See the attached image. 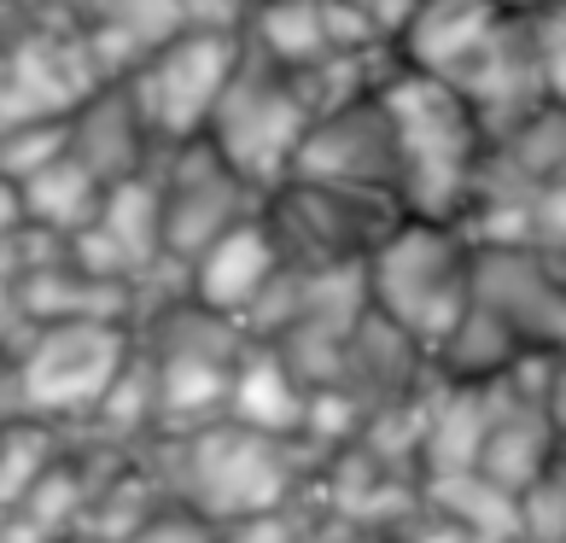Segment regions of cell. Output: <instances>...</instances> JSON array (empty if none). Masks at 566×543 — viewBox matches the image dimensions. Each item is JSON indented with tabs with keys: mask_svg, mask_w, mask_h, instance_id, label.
Wrapping results in <instances>:
<instances>
[{
	"mask_svg": "<svg viewBox=\"0 0 566 543\" xmlns=\"http://www.w3.org/2000/svg\"><path fill=\"white\" fill-rule=\"evenodd\" d=\"M135 450L164 479L170 503L199 514L205 526H234V520L298 503L322 468L298 438H269L240 421H211L199 432H153Z\"/></svg>",
	"mask_w": 566,
	"mask_h": 543,
	"instance_id": "6da1fadb",
	"label": "cell"
},
{
	"mask_svg": "<svg viewBox=\"0 0 566 543\" xmlns=\"http://www.w3.org/2000/svg\"><path fill=\"white\" fill-rule=\"evenodd\" d=\"M391 129V158H397V199L403 217L421 222H461L473 205L479 158H485V129L461 88L438 82L427 71L397 65L374 88Z\"/></svg>",
	"mask_w": 566,
	"mask_h": 543,
	"instance_id": "7a4b0ae2",
	"label": "cell"
},
{
	"mask_svg": "<svg viewBox=\"0 0 566 543\" xmlns=\"http://www.w3.org/2000/svg\"><path fill=\"white\" fill-rule=\"evenodd\" d=\"M363 269H368V304L403 327L427 357L473 310V246L455 222L403 217L368 252Z\"/></svg>",
	"mask_w": 566,
	"mask_h": 543,
	"instance_id": "3957f363",
	"label": "cell"
},
{
	"mask_svg": "<svg viewBox=\"0 0 566 543\" xmlns=\"http://www.w3.org/2000/svg\"><path fill=\"white\" fill-rule=\"evenodd\" d=\"M140 351L153 357L158 380V432H199L228 415L234 357L245 345V327L205 310L193 299H176L135 322Z\"/></svg>",
	"mask_w": 566,
	"mask_h": 543,
	"instance_id": "277c9868",
	"label": "cell"
},
{
	"mask_svg": "<svg viewBox=\"0 0 566 543\" xmlns=\"http://www.w3.org/2000/svg\"><path fill=\"white\" fill-rule=\"evenodd\" d=\"M304 135H310V112L298 100L292 71H281L275 59H263L245 41L234 76H228L211 123H205V140H211L217 153L269 199L292 181V164H298V153H304Z\"/></svg>",
	"mask_w": 566,
	"mask_h": 543,
	"instance_id": "5b68a950",
	"label": "cell"
},
{
	"mask_svg": "<svg viewBox=\"0 0 566 543\" xmlns=\"http://www.w3.org/2000/svg\"><path fill=\"white\" fill-rule=\"evenodd\" d=\"M240 53H245V30L187 24L123 76V88H129L146 135L158 146V158L170 153V146H187V140L205 135V123H211L228 76L240 65Z\"/></svg>",
	"mask_w": 566,
	"mask_h": 543,
	"instance_id": "8992f818",
	"label": "cell"
},
{
	"mask_svg": "<svg viewBox=\"0 0 566 543\" xmlns=\"http://www.w3.org/2000/svg\"><path fill=\"white\" fill-rule=\"evenodd\" d=\"M135 357L129 322H48L18 345L24 415L53 427H82Z\"/></svg>",
	"mask_w": 566,
	"mask_h": 543,
	"instance_id": "52a82bcc",
	"label": "cell"
},
{
	"mask_svg": "<svg viewBox=\"0 0 566 543\" xmlns=\"http://www.w3.org/2000/svg\"><path fill=\"white\" fill-rule=\"evenodd\" d=\"M263 217L292 269H333V263H363L403 222V199L391 187L286 181L281 194L263 199Z\"/></svg>",
	"mask_w": 566,
	"mask_h": 543,
	"instance_id": "ba28073f",
	"label": "cell"
},
{
	"mask_svg": "<svg viewBox=\"0 0 566 543\" xmlns=\"http://www.w3.org/2000/svg\"><path fill=\"white\" fill-rule=\"evenodd\" d=\"M153 170L164 187V252L176 263H193L217 234L263 211V194L205 135L187 146H170Z\"/></svg>",
	"mask_w": 566,
	"mask_h": 543,
	"instance_id": "9c48e42d",
	"label": "cell"
},
{
	"mask_svg": "<svg viewBox=\"0 0 566 543\" xmlns=\"http://www.w3.org/2000/svg\"><path fill=\"white\" fill-rule=\"evenodd\" d=\"M281 269H286V252H281L269 217L258 211V217L234 222L228 234H217L193 263H187V299L217 310L228 322H245L263 292L281 281Z\"/></svg>",
	"mask_w": 566,
	"mask_h": 543,
	"instance_id": "30bf717a",
	"label": "cell"
},
{
	"mask_svg": "<svg viewBox=\"0 0 566 543\" xmlns=\"http://www.w3.org/2000/svg\"><path fill=\"white\" fill-rule=\"evenodd\" d=\"M473 299L491 304L526 351L566 357V286L537 252H473Z\"/></svg>",
	"mask_w": 566,
	"mask_h": 543,
	"instance_id": "8fae6325",
	"label": "cell"
},
{
	"mask_svg": "<svg viewBox=\"0 0 566 543\" xmlns=\"http://www.w3.org/2000/svg\"><path fill=\"white\" fill-rule=\"evenodd\" d=\"M292 181H333V187H391L397 194V158L380 100H356V106L310 123L304 153L292 164Z\"/></svg>",
	"mask_w": 566,
	"mask_h": 543,
	"instance_id": "7c38bea8",
	"label": "cell"
},
{
	"mask_svg": "<svg viewBox=\"0 0 566 543\" xmlns=\"http://www.w3.org/2000/svg\"><path fill=\"white\" fill-rule=\"evenodd\" d=\"M502 24H509V12L496 0H415L409 24L397 30V59L455 88L485 59Z\"/></svg>",
	"mask_w": 566,
	"mask_h": 543,
	"instance_id": "4fadbf2b",
	"label": "cell"
},
{
	"mask_svg": "<svg viewBox=\"0 0 566 543\" xmlns=\"http://www.w3.org/2000/svg\"><path fill=\"white\" fill-rule=\"evenodd\" d=\"M455 88H461V100L473 106L479 129H485V146L502 140V135H514L537 106H549L526 18H509V24L496 30V41L485 48V59H479V65L461 76Z\"/></svg>",
	"mask_w": 566,
	"mask_h": 543,
	"instance_id": "5bb4252c",
	"label": "cell"
},
{
	"mask_svg": "<svg viewBox=\"0 0 566 543\" xmlns=\"http://www.w3.org/2000/svg\"><path fill=\"white\" fill-rule=\"evenodd\" d=\"M59 7L82 30L106 82H123L153 48H164L176 30H187L181 0H59Z\"/></svg>",
	"mask_w": 566,
	"mask_h": 543,
	"instance_id": "9a60e30c",
	"label": "cell"
},
{
	"mask_svg": "<svg viewBox=\"0 0 566 543\" xmlns=\"http://www.w3.org/2000/svg\"><path fill=\"white\" fill-rule=\"evenodd\" d=\"M438 380L432 357L409 340L397 322H386L380 310L368 304V316L350 327L345 340V368H339V386L350 398H363V409H386V404H403L415 391H427Z\"/></svg>",
	"mask_w": 566,
	"mask_h": 543,
	"instance_id": "2e32d148",
	"label": "cell"
},
{
	"mask_svg": "<svg viewBox=\"0 0 566 543\" xmlns=\"http://www.w3.org/2000/svg\"><path fill=\"white\" fill-rule=\"evenodd\" d=\"M304 409H310V386H304V374L286 363V351L275 340H251L245 333L222 421H240V427L269 432V438H298Z\"/></svg>",
	"mask_w": 566,
	"mask_h": 543,
	"instance_id": "e0dca14e",
	"label": "cell"
},
{
	"mask_svg": "<svg viewBox=\"0 0 566 543\" xmlns=\"http://www.w3.org/2000/svg\"><path fill=\"white\" fill-rule=\"evenodd\" d=\"M71 153L106 187L129 181V176L158 164V146H153V135H146V123H140L123 82H99V88L71 112Z\"/></svg>",
	"mask_w": 566,
	"mask_h": 543,
	"instance_id": "ac0fdd59",
	"label": "cell"
},
{
	"mask_svg": "<svg viewBox=\"0 0 566 543\" xmlns=\"http://www.w3.org/2000/svg\"><path fill=\"white\" fill-rule=\"evenodd\" d=\"M491 386L432 380L427 391V432H421V479L432 473H473L491 432Z\"/></svg>",
	"mask_w": 566,
	"mask_h": 543,
	"instance_id": "d6986e66",
	"label": "cell"
},
{
	"mask_svg": "<svg viewBox=\"0 0 566 543\" xmlns=\"http://www.w3.org/2000/svg\"><path fill=\"white\" fill-rule=\"evenodd\" d=\"M94 228L117 246V258L129 263V275L140 286L164 258H170V252H164V187H158V170H140L129 181H112L106 199H99Z\"/></svg>",
	"mask_w": 566,
	"mask_h": 543,
	"instance_id": "ffe728a7",
	"label": "cell"
},
{
	"mask_svg": "<svg viewBox=\"0 0 566 543\" xmlns=\"http://www.w3.org/2000/svg\"><path fill=\"white\" fill-rule=\"evenodd\" d=\"M421 503L432 514L455 520L461 532H473L479 543H526V503L514 491H502L485 473H432L421 479Z\"/></svg>",
	"mask_w": 566,
	"mask_h": 543,
	"instance_id": "44dd1931",
	"label": "cell"
},
{
	"mask_svg": "<svg viewBox=\"0 0 566 543\" xmlns=\"http://www.w3.org/2000/svg\"><path fill=\"white\" fill-rule=\"evenodd\" d=\"M520 357H532L526 340L491 304L473 299V310L450 327V340L432 351V374L438 380H455V386H491L509 368H520Z\"/></svg>",
	"mask_w": 566,
	"mask_h": 543,
	"instance_id": "7402d4cb",
	"label": "cell"
},
{
	"mask_svg": "<svg viewBox=\"0 0 566 543\" xmlns=\"http://www.w3.org/2000/svg\"><path fill=\"white\" fill-rule=\"evenodd\" d=\"M245 41L281 71H310L339 53L327 30V0H258L245 12Z\"/></svg>",
	"mask_w": 566,
	"mask_h": 543,
	"instance_id": "603a6c76",
	"label": "cell"
},
{
	"mask_svg": "<svg viewBox=\"0 0 566 543\" xmlns=\"http://www.w3.org/2000/svg\"><path fill=\"white\" fill-rule=\"evenodd\" d=\"M18 199H24V222L48 228V234L71 240L99 217V199H106V181H99L76 153L53 158L48 170H35L30 181H18Z\"/></svg>",
	"mask_w": 566,
	"mask_h": 543,
	"instance_id": "cb8c5ba5",
	"label": "cell"
},
{
	"mask_svg": "<svg viewBox=\"0 0 566 543\" xmlns=\"http://www.w3.org/2000/svg\"><path fill=\"white\" fill-rule=\"evenodd\" d=\"M65 450V427L35 421V415H18V421L0 427V509H18L30 497V485L59 462Z\"/></svg>",
	"mask_w": 566,
	"mask_h": 543,
	"instance_id": "d4e9b609",
	"label": "cell"
},
{
	"mask_svg": "<svg viewBox=\"0 0 566 543\" xmlns=\"http://www.w3.org/2000/svg\"><path fill=\"white\" fill-rule=\"evenodd\" d=\"M65 153H71V117H35V123L0 129V176L7 181H30Z\"/></svg>",
	"mask_w": 566,
	"mask_h": 543,
	"instance_id": "484cf974",
	"label": "cell"
},
{
	"mask_svg": "<svg viewBox=\"0 0 566 543\" xmlns=\"http://www.w3.org/2000/svg\"><path fill=\"white\" fill-rule=\"evenodd\" d=\"M310 526H316V497H298L286 509H269V514H251L234 520V526H217V543H304Z\"/></svg>",
	"mask_w": 566,
	"mask_h": 543,
	"instance_id": "4316f807",
	"label": "cell"
},
{
	"mask_svg": "<svg viewBox=\"0 0 566 543\" xmlns=\"http://www.w3.org/2000/svg\"><path fill=\"white\" fill-rule=\"evenodd\" d=\"M526 30H532V53H537V71H543V94H549L555 106H566V0L532 12Z\"/></svg>",
	"mask_w": 566,
	"mask_h": 543,
	"instance_id": "83f0119b",
	"label": "cell"
},
{
	"mask_svg": "<svg viewBox=\"0 0 566 543\" xmlns=\"http://www.w3.org/2000/svg\"><path fill=\"white\" fill-rule=\"evenodd\" d=\"M526 503V543H566V456L520 497Z\"/></svg>",
	"mask_w": 566,
	"mask_h": 543,
	"instance_id": "f1b7e54d",
	"label": "cell"
},
{
	"mask_svg": "<svg viewBox=\"0 0 566 543\" xmlns=\"http://www.w3.org/2000/svg\"><path fill=\"white\" fill-rule=\"evenodd\" d=\"M18 275H24V263H18V240L0 246V351H18L30 340V316H24V299H18Z\"/></svg>",
	"mask_w": 566,
	"mask_h": 543,
	"instance_id": "f546056e",
	"label": "cell"
},
{
	"mask_svg": "<svg viewBox=\"0 0 566 543\" xmlns=\"http://www.w3.org/2000/svg\"><path fill=\"white\" fill-rule=\"evenodd\" d=\"M532 252H566V176L532 194Z\"/></svg>",
	"mask_w": 566,
	"mask_h": 543,
	"instance_id": "4dcf8cb0",
	"label": "cell"
},
{
	"mask_svg": "<svg viewBox=\"0 0 566 543\" xmlns=\"http://www.w3.org/2000/svg\"><path fill=\"white\" fill-rule=\"evenodd\" d=\"M397 543H479V537H473V532H461L455 520H444V514L421 509V514H415L403 532H397Z\"/></svg>",
	"mask_w": 566,
	"mask_h": 543,
	"instance_id": "1f68e13d",
	"label": "cell"
},
{
	"mask_svg": "<svg viewBox=\"0 0 566 543\" xmlns=\"http://www.w3.org/2000/svg\"><path fill=\"white\" fill-rule=\"evenodd\" d=\"M24 415V380H18V351H0V427Z\"/></svg>",
	"mask_w": 566,
	"mask_h": 543,
	"instance_id": "d6a6232c",
	"label": "cell"
},
{
	"mask_svg": "<svg viewBox=\"0 0 566 543\" xmlns=\"http://www.w3.org/2000/svg\"><path fill=\"white\" fill-rule=\"evenodd\" d=\"M304 543H380V537H368L363 526H350V520L316 509V526H310V537H304Z\"/></svg>",
	"mask_w": 566,
	"mask_h": 543,
	"instance_id": "836d02e7",
	"label": "cell"
},
{
	"mask_svg": "<svg viewBox=\"0 0 566 543\" xmlns=\"http://www.w3.org/2000/svg\"><path fill=\"white\" fill-rule=\"evenodd\" d=\"M18 228H24V199H18V181L0 176V246L18 240Z\"/></svg>",
	"mask_w": 566,
	"mask_h": 543,
	"instance_id": "e575fe53",
	"label": "cell"
},
{
	"mask_svg": "<svg viewBox=\"0 0 566 543\" xmlns=\"http://www.w3.org/2000/svg\"><path fill=\"white\" fill-rule=\"evenodd\" d=\"M549 421H555L560 456H566V357H555V368H549Z\"/></svg>",
	"mask_w": 566,
	"mask_h": 543,
	"instance_id": "d590c367",
	"label": "cell"
},
{
	"mask_svg": "<svg viewBox=\"0 0 566 543\" xmlns=\"http://www.w3.org/2000/svg\"><path fill=\"white\" fill-rule=\"evenodd\" d=\"M0 543H59V537H48L41 526H30L24 514H12V526H7V537H0Z\"/></svg>",
	"mask_w": 566,
	"mask_h": 543,
	"instance_id": "8d00e7d4",
	"label": "cell"
},
{
	"mask_svg": "<svg viewBox=\"0 0 566 543\" xmlns=\"http://www.w3.org/2000/svg\"><path fill=\"white\" fill-rule=\"evenodd\" d=\"M146 537V532H140ZM140 537H71V543H140Z\"/></svg>",
	"mask_w": 566,
	"mask_h": 543,
	"instance_id": "74e56055",
	"label": "cell"
},
{
	"mask_svg": "<svg viewBox=\"0 0 566 543\" xmlns=\"http://www.w3.org/2000/svg\"><path fill=\"white\" fill-rule=\"evenodd\" d=\"M7 526H12V509H0V537H7Z\"/></svg>",
	"mask_w": 566,
	"mask_h": 543,
	"instance_id": "f35d334b",
	"label": "cell"
},
{
	"mask_svg": "<svg viewBox=\"0 0 566 543\" xmlns=\"http://www.w3.org/2000/svg\"><path fill=\"white\" fill-rule=\"evenodd\" d=\"M245 7H258V0H245Z\"/></svg>",
	"mask_w": 566,
	"mask_h": 543,
	"instance_id": "ab89813d",
	"label": "cell"
}]
</instances>
